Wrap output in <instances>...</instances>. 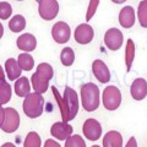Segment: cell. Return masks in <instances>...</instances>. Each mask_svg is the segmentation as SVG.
<instances>
[{
	"label": "cell",
	"instance_id": "1",
	"mask_svg": "<svg viewBox=\"0 0 147 147\" xmlns=\"http://www.w3.org/2000/svg\"><path fill=\"white\" fill-rule=\"evenodd\" d=\"M80 97L82 108L88 113L97 110L100 105V91L96 84L92 82L82 84L80 87Z\"/></svg>",
	"mask_w": 147,
	"mask_h": 147
},
{
	"label": "cell",
	"instance_id": "2",
	"mask_svg": "<svg viewBox=\"0 0 147 147\" xmlns=\"http://www.w3.org/2000/svg\"><path fill=\"white\" fill-rule=\"evenodd\" d=\"M44 97L43 94L39 93H31L25 97L24 103H22V109L27 118L30 119H37L39 118L44 112Z\"/></svg>",
	"mask_w": 147,
	"mask_h": 147
},
{
	"label": "cell",
	"instance_id": "3",
	"mask_svg": "<svg viewBox=\"0 0 147 147\" xmlns=\"http://www.w3.org/2000/svg\"><path fill=\"white\" fill-rule=\"evenodd\" d=\"M123 96L120 90L114 85H109L103 90L102 93V103L104 108L109 112H114L121 105Z\"/></svg>",
	"mask_w": 147,
	"mask_h": 147
},
{
	"label": "cell",
	"instance_id": "4",
	"mask_svg": "<svg viewBox=\"0 0 147 147\" xmlns=\"http://www.w3.org/2000/svg\"><path fill=\"white\" fill-rule=\"evenodd\" d=\"M21 124L20 114L12 107L5 108V117H4V123L1 125V130L6 134H13L18 130Z\"/></svg>",
	"mask_w": 147,
	"mask_h": 147
},
{
	"label": "cell",
	"instance_id": "5",
	"mask_svg": "<svg viewBox=\"0 0 147 147\" xmlns=\"http://www.w3.org/2000/svg\"><path fill=\"white\" fill-rule=\"evenodd\" d=\"M58 0H39L38 1V13L39 17L44 21H52L59 13Z\"/></svg>",
	"mask_w": 147,
	"mask_h": 147
},
{
	"label": "cell",
	"instance_id": "6",
	"mask_svg": "<svg viewBox=\"0 0 147 147\" xmlns=\"http://www.w3.org/2000/svg\"><path fill=\"white\" fill-rule=\"evenodd\" d=\"M104 44L109 50L112 52H117L119 50L123 44H124V36L123 32L117 28V27H112V28H108L104 33Z\"/></svg>",
	"mask_w": 147,
	"mask_h": 147
},
{
	"label": "cell",
	"instance_id": "7",
	"mask_svg": "<svg viewBox=\"0 0 147 147\" xmlns=\"http://www.w3.org/2000/svg\"><path fill=\"white\" fill-rule=\"evenodd\" d=\"M82 132H84V136L88 141L96 142L102 137L103 129H102V125H100V123L97 120V119L88 118V119H86L84 125H82Z\"/></svg>",
	"mask_w": 147,
	"mask_h": 147
},
{
	"label": "cell",
	"instance_id": "8",
	"mask_svg": "<svg viewBox=\"0 0 147 147\" xmlns=\"http://www.w3.org/2000/svg\"><path fill=\"white\" fill-rule=\"evenodd\" d=\"M52 37L55 43L65 44L71 38V28L65 21L55 22L52 27Z\"/></svg>",
	"mask_w": 147,
	"mask_h": 147
},
{
	"label": "cell",
	"instance_id": "9",
	"mask_svg": "<svg viewBox=\"0 0 147 147\" xmlns=\"http://www.w3.org/2000/svg\"><path fill=\"white\" fill-rule=\"evenodd\" d=\"M63 98L66 102L69 110H70V121H71L76 118L77 113H79V109H80L79 96H77V92L74 90L72 87L65 86V90H64V93H63Z\"/></svg>",
	"mask_w": 147,
	"mask_h": 147
},
{
	"label": "cell",
	"instance_id": "10",
	"mask_svg": "<svg viewBox=\"0 0 147 147\" xmlns=\"http://www.w3.org/2000/svg\"><path fill=\"white\" fill-rule=\"evenodd\" d=\"M74 38L79 44L81 45H86L91 43L94 38V30L91 25H88L87 22L85 24L79 25L75 28V32H74Z\"/></svg>",
	"mask_w": 147,
	"mask_h": 147
},
{
	"label": "cell",
	"instance_id": "11",
	"mask_svg": "<svg viewBox=\"0 0 147 147\" xmlns=\"http://www.w3.org/2000/svg\"><path fill=\"white\" fill-rule=\"evenodd\" d=\"M74 132V127L67 121H57L50 126V135L57 141H65Z\"/></svg>",
	"mask_w": 147,
	"mask_h": 147
},
{
	"label": "cell",
	"instance_id": "12",
	"mask_svg": "<svg viewBox=\"0 0 147 147\" xmlns=\"http://www.w3.org/2000/svg\"><path fill=\"white\" fill-rule=\"evenodd\" d=\"M92 72L94 77L98 80L99 84H108L110 81V70L108 69L107 64L100 59H96L92 63Z\"/></svg>",
	"mask_w": 147,
	"mask_h": 147
},
{
	"label": "cell",
	"instance_id": "13",
	"mask_svg": "<svg viewBox=\"0 0 147 147\" xmlns=\"http://www.w3.org/2000/svg\"><path fill=\"white\" fill-rule=\"evenodd\" d=\"M130 94L134 100L140 102L147 97V80L144 77H137L130 86Z\"/></svg>",
	"mask_w": 147,
	"mask_h": 147
},
{
	"label": "cell",
	"instance_id": "14",
	"mask_svg": "<svg viewBox=\"0 0 147 147\" xmlns=\"http://www.w3.org/2000/svg\"><path fill=\"white\" fill-rule=\"evenodd\" d=\"M119 24L123 28H131L132 26L135 25L136 22V12H135V9L130 6V5H126L124 6L120 11H119Z\"/></svg>",
	"mask_w": 147,
	"mask_h": 147
},
{
	"label": "cell",
	"instance_id": "15",
	"mask_svg": "<svg viewBox=\"0 0 147 147\" xmlns=\"http://www.w3.org/2000/svg\"><path fill=\"white\" fill-rule=\"evenodd\" d=\"M17 48L24 53H31L37 48V38L32 33L20 34L16 39Z\"/></svg>",
	"mask_w": 147,
	"mask_h": 147
},
{
	"label": "cell",
	"instance_id": "16",
	"mask_svg": "<svg viewBox=\"0 0 147 147\" xmlns=\"http://www.w3.org/2000/svg\"><path fill=\"white\" fill-rule=\"evenodd\" d=\"M123 144H124L123 135L117 130H110L105 132L102 140L103 147H123Z\"/></svg>",
	"mask_w": 147,
	"mask_h": 147
},
{
	"label": "cell",
	"instance_id": "17",
	"mask_svg": "<svg viewBox=\"0 0 147 147\" xmlns=\"http://www.w3.org/2000/svg\"><path fill=\"white\" fill-rule=\"evenodd\" d=\"M31 90H32V86H31V82L28 80V77L21 76L15 81L13 91H15L17 97H21V98L27 97V96L31 93Z\"/></svg>",
	"mask_w": 147,
	"mask_h": 147
},
{
	"label": "cell",
	"instance_id": "18",
	"mask_svg": "<svg viewBox=\"0 0 147 147\" xmlns=\"http://www.w3.org/2000/svg\"><path fill=\"white\" fill-rule=\"evenodd\" d=\"M22 70L18 66L17 60L15 58H9L5 61V75L10 81H16L18 77H21Z\"/></svg>",
	"mask_w": 147,
	"mask_h": 147
},
{
	"label": "cell",
	"instance_id": "19",
	"mask_svg": "<svg viewBox=\"0 0 147 147\" xmlns=\"http://www.w3.org/2000/svg\"><path fill=\"white\" fill-rule=\"evenodd\" d=\"M52 91H53V94L55 97V100H57V104L59 109H60V114H61V118H63V121H70V110H69V107L66 102L64 100L63 96L59 93L58 88L55 86H52Z\"/></svg>",
	"mask_w": 147,
	"mask_h": 147
},
{
	"label": "cell",
	"instance_id": "20",
	"mask_svg": "<svg viewBox=\"0 0 147 147\" xmlns=\"http://www.w3.org/2000/svg\"><path fill=\"white\" fill-rule=\"evenodd\" d=\"M31 86H32V88L34 90L36 93L43 94L49 88V81L43 79V77H40L39 75H37L34 72L33 75L31 76Z\"/></svg>",
	"mask_w": 147,
	"mask_h": 147
},
{
	"label": "cell",
	"instance_id": "21",
	"mask_svg": "<svg viewBox=\"0 0 147 147\" xmlns=\"http://www.w3.org/2000/svg\"><path fill=\"white\" fill-rule=\"evenodd\" d=\"M135 54H136V47L135 43L131 38L127 39L125 44V65H126V72H130L132 64L135 60Z\"/></svg>",
	"mask_w": 147,
	"mask_h": 147
},
{
	"label": "cell",
	"instance_id": "22",
	"mask_svg": "<svg viewBox=\"0 0 147 147\" xmlns=\"http://www.w3.org/2000/svg\"><path fill=\"white\" fill-rule=\"evenodd\" d=\"M26 28V18L22 15H15L9 21V30L13 33H20Z\"/></svg>",
	"mask_w": 147,
	"mask_h": 147
},
{
	"label": "cell",
	"instance_id": "23",
	"mask_svg": "<svg viewBox=\"0 0 147 147\" xmlns=\"http://www.w3.org/2000/svg\"><path fill=\"white\" fill-rule=\"evenodd\" d=\"M18 66L22 71H31L34 67V59L30 53H22L18 54V58L16 59Z\"/></svg>",
	"mask_w": 147,
	"mask_h": 147
},
{
	"label": "cell",
	"instance_id": "24",
	"mask_svg": "<svg viewBox=\"0 0 147 147\" xmlns=\"http://www.w3.org/2000/svg\"><path fill=\"white\" fill-rule=\"evenodd\" d=\"M12 97V88L10 84H7L6 81L0 82V105H4L10 102Z\"/></svg>",
	"mask_w": 147,
	"mask_h": 147
},
{
	"label": "cell",
	"instance_id": "25",
	"mask_svg": "<svg viewBox=\"0 0 147 147\" xmlns=\"http://www.w3.org/2000/svg\"><path fill=\"white\" fill-rule=\"evenodd\" d=\"M36 74L39 75L40 77H43V79L50 81L54 76V69L48 63H40L36 69Z\"/></svg>",
	"mask_w": 147,
	"mask_h": 147
},
{
	"label": "cell",
	"instance_id": "26",
	"mask_svg": "<svg viewBox=\"0 0 147 147\" xmlns=\"http://www.w3.org/2000/svg\"><path fill=\"white\" fill-rule=\"evenodd\" d=\"M60 61L64 66H71L75 63V52L71 47H65L63 48L61 53H60Z\"/></svg>",
	"mask_w": 147,
	"mask_h": 147
},
{
	"label": "cell",
	"instance_id": "27",
	"mask_svg": "<svg viewBox=\"0 0 147 147\" xmlns=\"http://www.w3.org/2000/svg\"><path fill=\"white\" fill-rule=\"evenodd\" d=\"M24 147H42V139L38 132L30 131L25 137Z\"/></svg>",
	"mask_w": 147,
	"mask_h": 147
},
{
	"label": "cell",
	"instance_id": "28",
	"mask_svg": "<svg viewBox=\"0 0 147 147\" xmlns=\"http://www.w3.org/2000/svg\"><path fill=\"white\" fill-rule=\"evenodd\" d=\"M137 20L141 27L147 28V0H142L137 7Z\"/></svg>",
	"mask_w": 147,
	"mask_h": 147
},
{
	"label": "cell",
	"instance_id": "29",
	"mask_svg": "<svg viewBox=\"0 0 147 147\" xmlns=\"http://www.w3.org/2000/svg\"><path fill=\"white\" fill-rule=\"evenodd\" d=\"M64 147H87L84 137L76 134H72L69 139L65 140V145Z\"/></svg>",
	"mask_w": 147,
	"mask_h": 147
},
{
	"label": "cell",
	"instance_id": "30",
	"mask_svg": "<svg viewBox=\"0 0 147 147\" xmlns=\"http://www.w3.org/2000/svg\"><path fill=\"white\" fill-rule=\"evenodd\" d=\"M12 15V6L7 1H0V20H9Z\"/></svg>",
	"mask_w": 147,
	"mask_h": 147
},
{
	"label": "cell",
	"instance_id": "31",
	"mask_svg": "<svg viewBox=\"0 0 147 147\" xmlns=\"http://www.w3.org/2000/svg\"><path fill=\"white\" fill-rule=\"evenodd\" d=\"M99 1L100 0H90L88 7H87V11H86V21L87 22H90L92 20V17L96 15L98 5H99Z\"/></svg>",
	"mask_w": 147,
	"mask_h": 147
},
{
	"label": "cell",
	"instance_id": "32",
	"mask_svg": "<svg viewBox=\"0 0 147 147\" xmlns=\"http://www.w3.org/2000/svg\"><path fill=\"white\" fill-rule=\"evenodd\" d=\"M43 147H61V145L55 140V139H48L47 141L44 142Z\"/></svg>",
	"mask_w": 147,
	"mask_h": 147
},
{
	"label": "cell",
	"instance_id": "33",
	"mask_svg": "<svg viewBox=\"0 0 147 147\" xmlns=\"http://www.w3.org/2000/svg\"><path fill=\"white\" fill-rule=\"evenodd\" d=\"M125 147H139V146H137V141H136V139L134 136H131L130 139H129V141L126 142Z\"/></svg>",
	"mask_w": 147,
	"mask_h": 147
},
{
	"label": "cell",
	"instance_id": "34",
	"mask_svg": "<svg viewBox=\"0 0 147 147\" xmlns=\"http://www.w3.org/2000/svg\"><path fill=\"white\" fill-rule=\"evenodd\" d=\"M4 117H5V108L0 105V129H1V125L4 123Z\"/></svg>",
	"mask_w": 147,
	"mask_h": 147
},
{
	"label": "cell",
	"instance_id": "35",
	"mask_svg": "<svg viewBox=\"0 0 147 147\" xmlns=\"http://www.w3.org/2000/svg\"><path fill=\"white\" fill-rule=\"evenodd\" d=\"M5 77H6V75H5V70H4L3 66L0 65V81H5Z\"/></svg>",
	"mask_w": 147,
	"mask_h": 147
},
{
	"label": "cell",
	"instance_id": "36",
	"mask_svg": "<svg viewBox=\"0 0 147 147\" xmlns=\"http://www.w3.org/2000/svg\"><path fill=\"white\" fill-rule=\"evenodd\" d=\"M0 147H16V145L12 144V142H5V144H3Z\"/></svg>",
	"mask_w": 147,
	"mask_h": 147
},
{
	"label": "cell",
	"instance_id": "37",
	"mask_svg": "<svg viewBox=\"0 0 147 147\" xmlns=\"http://www.w3.org/2000/svg\"><path fill=\"white\" fill-rule=\"evenodd\" d=\"M3 36H4V26L1 22H0V39L3 38Z\"/></svg>",
	"mask_w": 147,
	"mask_h": 147
},
{
	"label": "cell",
	"instance_id": "38",
	"mask_svg": "<svg viewBox=\"0 0 147 147\" xmlns=\"http://www.w3.org/2000/svg\"><path fill=\"white\" fill-rule=\"evenodd\" d=\"M112 1L114 3V4H124L126 1V0H112Z\"/></svg>",
	"mask_w": 147,
	"mask_h": 147
},
{
	"label": "cell",
	"instance_id": "39",
	"mask_svg": "<svg viewBox=\"0 0 147 147\" xmlns=\"http://www.w3.org/2000/svg\"><path fill=\"white\" fill-rule=\"evenodd\" d=\"M91 147H100V146H98V145H92Z\"/></svg>",
	"mask_w": 147,
	"mask_h": 147
},
{
	"label": "cell",
	"instance_id": "40",
	"mask_svg": "<svg viewBox=\"0 0 147 147\" xmlns=\"http://www.w3.org/2000/svg\"><path fill=\"white\" fill-rule=\"evenodd\" d=\"M17 1H24V0H17Z\"/></svg>",
	"mask_w": 147,
	"mask_h": 147
},
{
	"label": "cell",
	"instance_id": "41",
	"mask_svg": "<svg viewBox=\"0 0 147 147\" xmlns=\"http://www.w3.org/2000/svg\"><path fill=\"white\" fill-rule=\"evenodd\" d=\"M36 1H37V3H38V1H39V0H36Z\"/></svg>",
	"mask_w": 147,
	"mask_h": 147
},
{
	"label": "cell",
	"instance_id": "42",
	"mask_svg": "<svg viewBox=\"0 0 147 147\" xmlns=\"http://www.w3.org/2000/svg\"><path fill=\"white\" fill-rule=\"evenodd\" d=\"M0 82H1V81H0Z\"/></svg>",
	"mask_w": 147,
	"mask_h": 147
}]
</instances>
